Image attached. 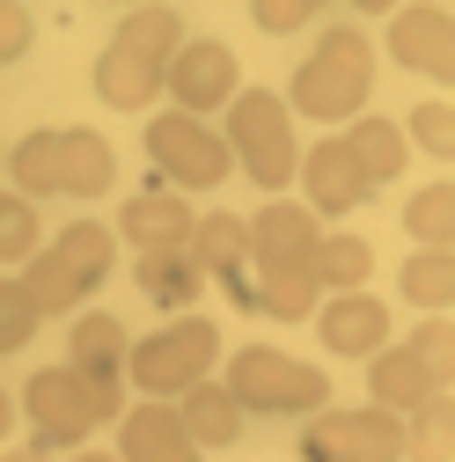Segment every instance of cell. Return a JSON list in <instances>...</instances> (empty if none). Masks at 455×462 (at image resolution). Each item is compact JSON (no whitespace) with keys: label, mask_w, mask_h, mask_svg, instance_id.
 <instances>
[{"label":"cell","mask_w":455,"mask_h":462,"mask_svg":"<svg viewBox=\"0 0 455 462\" xmlns=\"http://www.w3.org/2000/svg\"><path fill=\"white\" fill-rule=\"evenodd\" d=\"M191 30H184V15L177 8H125L118 15V30H110V44L96 51V103H110V110H147L154 96H162V74H169V60H177V44H184Z\"/></svg>","instance_id":"1"},{"label":"cell","mask_w":455,"mask_h":462,"mask_svg":"<svg viewBox=\"0 0 455 462\" xmlns=\"http://www.w3.org/2000/svg\"><path fill=\"white\" fill-rule=\"evenodd\" d=\"M367 96H375V37L353 30V23H330L316 37V51L294 67V81H287L279 103L316 118V125H353L367 110Z\"/></svg>","instance_id":"2"},{"label":"cell","mask_w":455,"mask_h":462,"mask_svg":"<svg viewBox=\"0 0 455 462\" xmlns=\"http://www.w3.org/2000/svg\"><path fill=\"white\" fill-rule=\"evenodd\" d=\"M228 162L243 169V177L279 199L294 184V169H302V140H294V110L279 103V88H243L236 103H228V133H220Z\"/></svg>","instance_id":"3"},{"label":"cell","mask_w":455,"mask_h":462,"mask_svg":"<svg viewBox=\"0 0 455 462\" xmlns=\"http://www.w3.org/2000/svg\"><path fill=\"white\" fill-rule=\"evenodd\" d=\"M213 360H220V323L177 316V323H162L154 337H133L125 389H140L147 403H169V396H184L191 382H213Z\"/></svg>","instance_id":"4"},{"label":"cell","mask_w":455,"mask_h":462,"mask_svg":"<svg viewBox=\"0 0 455 462\" xmlns=\"http://www.w3.org/2000/svg\"><path fill=\"white\" fill-rule=\"evenodd\" d=\"M220 389L243 403V419H250V411H265V419H309V411H323L330 374H323L316 360L272 353V345H243V353L228 360Z\"/></svg>","instance_id":"5"},{"label":"cell","mask_w":455,"mask_h":462,"mask_svg":"<svg viewBox=\"0 0 455 462\" xmlns=\"http://www.w3.org/2000/svg\"><path fill=\"white\" fill-rule=\"evenodd\" d=\"M302 462H404V419L375 411V403H353V411H309L302 426Z\"/></svg>","instance_id":"6"},{"label":"cell","mask_w":455,"mask_h":462,"mask_svg":"<svg viewBox=\"0 0 455 462\" xmlns=\"http://www.w3.org/2000/svg\"><path fill=\"white\" fill-rule=\"evenodd\" d=\"M125 353H133V330L110 316V309H81L67 330V374L96 396L103 419H125Z\"/></svg>","instance_id":"7"},{"label":"cell","mask_w":455,"mask_h":462,"mask_svg":"<svg viewBox=\"0 0 455 462\" xmlns=\"http://www.w3.org/2000/svg\"><path fill=\"white\" fill-rule=\"evenodd\" d=\"M147 154H154V169L169 177V191H213V184H228V147H220V133L206 125V118H184V110H154L147 118Z\"/></svg>","instance_id":"8"},{"label":"cell","mask_w":455,"mask_h":462,"mask_svg":"<svg viewBox=\"0 0 455 462\" xmlns=\"http://www.w3.org/2000/svg\"><path fill=\"white\" fill-rule=\"evenodd\" d=\"M162 96L177 103L184 118L228 110V103L243 96V60H236V44H220V37H184L177 60H169V74H162Z\"/></svg>","instance_id":"9"},{"label":"cell","mask_w":455,"mask_h":462,"mask_svg":"<svg viewBox=\"0 0 455 462\" xmlns=\"http://www.w3.org/2000/svg\"><path fill=\"white\" fill-rule=\"evenodd\" d=\"M23 411H30V433H37L44 455H51V448H88V433L103 426L96 396H88L67 367H37L30 389H23Z\"/></svg>","instance_id":"10"},{"label":"cell","mask_w":455,"mask_h":462,"mask_svg":"<svg viewBox=\"0 0 455 462\" xmlns=\"http://www.w3.org/2000/svg\"><path fill=\"white\" fill-rule=\"evenodd\" d=\"M389 60L404 67V74H426V81H455V15L433 8V0H412V8H396L389 30Z\"/></svg>","instance_id":"11"},{"label":"cell","mask_w":455,"mask_h":462,"mask_svg":"<svg viewBox=\"0 0 455 462\" xmlns=\"http://www.w3.org/2000/svg\"><path fill=\"white\" fill-rule=\"evenodd\" d=\"M250 227V272H309L323 227L302 199H265V213L243 220Z\"/></svg>","instance_id":"12"},{"label":"cell","mask_w":455,"mask_h":462,"mask_svg":"<svg viewBox=\"0 0 455 462\" xmlns=\"http://www.w3.org/2000/svg\"><path fill=\"white\" fill-rule=\"evenodd\" d=\"M309 323L323 337V353H338V360H375L389 345V301L382 294H330V301H316Z\"/></svg>","instance_id":"13"},{"label":"cell","mask_w":455,"mask_h":462,"mask_svg":"<svg viewBox=\"0 0 455 462\" xmlns=\"http://www.w3.org/2000/svg\"><path fill=\"white\" fill-rule=\"evenodd\" d=\"M294 177H302V191H309L302 206H309L316 220H346L353 206H367V199H375V191L360 184V169H353V154L338 147V133H330V140H316V147L302 154V169H294Z\"/></svg>","instance_id":"14"},{"label":"cell","mask_w":455,"mask_h":462,"mask_svg":"<svg viewBox=\"0 0 455 462\" xmlns=\"http://www.w3.org/2000/svg\"><path fill=\"white\" fill-rule=\"evenodd\" d=\"M184 257L199 264V279H228L250 301V286H243V272H250V227H243V213H199Z\"/></svg>","instance_id":"15"},{"label":"cell","mask_w":455,"mask_h":462,"mask_svg":"<svg viewBox=\"0 0 455 462\" xmlns=\"http://www.w3.org/2000/svg\"><path fill=\"white\" fill-rule=\"evenodd\" d=\"M191 220H199V213H191L177 191L154 184V191H133V199L118 206V236H125L133 250H184V243H191Z\"/></svg>","instance_id":"16"},{"label":"cell","mask_w":455,"mask_h":462,"mask_svg":"<svg viewBox=\"0 0 455 462\" xmlns=\"http://www.w3.org/2000/svg\"><path fill=\"white\" fill-rule=\"evenodd\" d=\"M118 462H206L169 403H133L118 419Z\"/></svg>","instance_id":"17"},{"label":"cell","mask_w":455,"mask_h":462,"mask_svg":"<svg viewBox=\"0 0 455 462\" xmlns=\"http://www.w3.org/2000/svg\"><path fill=\"white\" fill-rule=\"evenodd\" d=\"M338 147L353 154V169H360V184H367V191L396 184V177L412 169V147H404V133H396V118H375V110H360V118L338 133Z\"/></svg>","instance_id":"18"},{"label":"cell","mask_w":455,"mask_h":462,"mask_svg":"<svg viewBox=\"0 0 455 462\" xmlns=\"http://www.w3.org/2000/svg\"><path fill=\"white\" fill-rule=\"evenodd\" d=\"M118 184V154L88 125H60V199H103Z\"/></svg>","instance_id":"19"},{"label":"cell","mask_w":455,"mask_h":462,"mask_svg":"<svg viewBox=\"0 0 455 462\" xmlns=\"http://www.w3.org/2000/svg\"><path fill=\"white\" fill-rule=\"evenodd\" d=\"M367 396H375V411H389V419H412L426 396H441V382L404 353V345H382V353L367 360Z\"/></svg>","instance_id":"20"},{"label":"cell","mask_w":455,"mask_h":462,"mask_svg":"<svg viewBox=\"0 0 455 462\" xmlns=\"http://www.w3.org/2000/svg\"><path fill=\"white\" fill-rule=\"evenodd\" d=\"M169 411H177V426L191 433V448L206 455V448H236L243 440V403L228 396L220 382H191L177 403H169Z\"/></svg>","instance_id":"21"},{"label":"cell","mask_w":455,"mask_h":462,"mask_svg":"<svg viewBox=\"0 0 455 462\" xmlns=\"http://www.w3.org/2000/svg\"><path fill=\"white\" fill-rule=\"evenodd\" d=\"M309 279H316V294H367V279H375V243L353 236V227H338V236L316 243Z\"/></svg>","instance_id":"22"},{"label":"cell","mask_w":455,"mask_h":462,"mask_svg":"<svg viewBox=\"0 0 455 462\" xmlns=\"http://www.w3.org/2000/svg\"><path fill=\"white\" fill-rule=\"evenodd\" d=\"M0 169L15 177V199H60V125H37V133H23L8 154H0Z\"/></svg>","instance_id":"23"},{"label":"cell","mask_w":455,"mask_h":462,"mask_svg":"<svg viewBox=\"0 0 455 462\" xmlns=\"http://www.w3.org/2000/svg\"><path fill=\"white\" fill-rule=\"evenodd\" d=\"M23 294H30V309H37V323L44 316H81V301L96 294V286L74 272V264H60L51 250H37L30 264H23Z\"/></svg>","instance_id":"24"},{"label":"cell","mask_w":455,"mask_h":462,"mask_svg":"<svg viewBox=\"0 0 455 462\" xmlns=\"http://www.w3.org/2000/svg\"><path fill=\"white\" fill-rule=\"evenodd\" d=\"M133 279H140V294H147L154 309H191L199 286H206L184 250H140V257H133Z\"/></svg>","instance_id":"25"},{"label":"cell","mask_w":455,"mask_h":462,"mask_svg":"<svg viewBox=\"0 0 455 462\" xmlns=\"http://www.w3.org/2000/svg\"><path fill=\"white\" fill-rule=\"evenodd\" d=\"M396 294L426 316H448L455 309V250H412L396 264Z\"/></svg>","instance_id":"26"},{"label":"cell","mask_w":455,"mask_h":462,"mask_svg":"<svg viewBox=\"0 0 455 462\" xmlns=\"http://www.w3.org/2000/svg\"><path fill=\"white\" fill-rule=\"evenodd\" d=\"M44 250L60 257V264H74L88 286H103V279H110V264H118V236H110L103 220H67V227H60V236H51Z\"/></svg>","instance_id":"27"},{"label":"cell","mask_w":455,"mask_h":462,"mask_svg":"<svg viewBox=\"0 0 455 462\" xmlns=\"http://www.w3.org/2000/svg\"><path fill=\"white\" fill-rule=\"evenodd\" d=\"M404 462H455V389L426 396L404 419Z\"/></svg>","instance_id":"28"},{"label":"cell","mask_w":455,"mask_h":462,"mask_svg":"<svg viewBox=\"0 0 455 462\" xmlns=\"http://www.w3.org/2000/svg\"><path fill=\"white\" fill-rule=\"evenodd\" d=\"M404 236L419 250H455V184H419L404 199Z\"/></svg>","instance_id":"29"},{"label":"cell","mask_w":455,"mask_h":462,"mask_svg":"<svg viewBox=\"0 0 455 462\" xmlns=\"http://www.w3.org/2000/svg\"><path fill=\"white\" fill-rule=\"evenodd\" d=\"M316 279L309 272H257V286H250V309H265L272 323H309L316 316Z\"/></svg>","instance_id":"30"},{"label":"cell","mask_w":455,"mask_h":462,"mask_svg":"<svg viewBox=\"0 0 455 462\" xmlns=\"http://www.w3.org/2000/svg\"><path fill=\"white\" fill-rule=\"evenodd\" d=\"M396 133H404V147H419L433 162H455V103H441V96L412 103V118L396 125Z\"/></svg>","instance_id":"31"},{"label":"cell","mask_w":455,"mask_h":462,"mask_svg":"<svg viewBox=\"0 0 455 462\" xmlns=\"http://www.w3.org/2000/svg\"><path fill=\"white\" fill-rule=\"evenodd\" d=\"M37 250H44V220H37V206L15 199V191H0V264H30Z\"/></svg>","instance_id":"32"},{"label":"cell","mask_w":455,"mask_h":462,"mask_svg":"<svg viewBox=\"0 0 455 462\" xmlns=\"http://www.w3.org/2000/svg\"><path fill=\"white\" fill-rule=\"evenodd\" d=\"M396 345H404V353H412L441 389H455V323H448V316H426L412 337H396Z\"/></svg>","instance_id":"33"},{"label":"cell","mask_w":455,"mask_h":462,"mask_svg":"<svg viewBox=\"0 0 455 462\" xmlns=\"http://www.w3.org/2000/svg\"><path fill=\"white\" fill-rule=\"evenodd\" d=\"M37 337V309L23 294V279H0V353H23Z\"/></svg>","instance_id":"34"},{"label":"cell","mask_w":455,"mask_h":462,"mask_svg":"<svg viewBox=\"0 0 455 462\" xmlns=\"http://www.w3.org/2000/svg\"><path fill=\"white\" fill-rule=\"evenodd\" d=\"M30 44H37V15L23 8V0H0V67H15Z\"/></svg>","instance_id":"35"},{"label":"cell","mask_w":455,"mask_h":462,"mask_svg":"<svg viewBox=\"0 0 455 462\" xmlns=\"http://www.w3.org/2000/svg\"><path fill=\"white\" fill-rule=\"evenodd\" d=\"M250 23H257L265 37H294V30H309V23H316V8H309V0H257Z\"/></svg>","instance_id":"36"},{"label":"cell","mask_w":455,"mask_h":462,"mask_svg":"<svg viewBox=\"0 0 455 462\" xmlns=\"http://www.w3.org/2000/svg\"><path fill=\"white\" fill-rule=\"evenodd\" d=\"M8 433H15V396L0 389V440H8Z\"/></svg>","instance_id":"37"},{"label":"cell","mask_w":455,"mask_h":462,"mask_svg":"<svg viewBox=\"0 0 455 462\" xmlns=\"http://www.w3.org/2000/svg\"><path fill=\"white\" fill-rule=\"evenodd\" d=\"M0 462H51V455H44L37 440H30V448H15V455H0Z\"/></svg>","instance_id":"38"},{"label":"cell","mask_w":455,"mask_h":462,"mask_svg":"<svg viewBox=\"0 0 455 462\" xmlns=\"http://www.w3.org/2000/svg\"><path fill=\"white\" fill-rule=\"evenodd\" d=\"M67 462H118V455H96V448H88V455H67Z\"/></svg>","instance_id":"39"}]
</instances>
